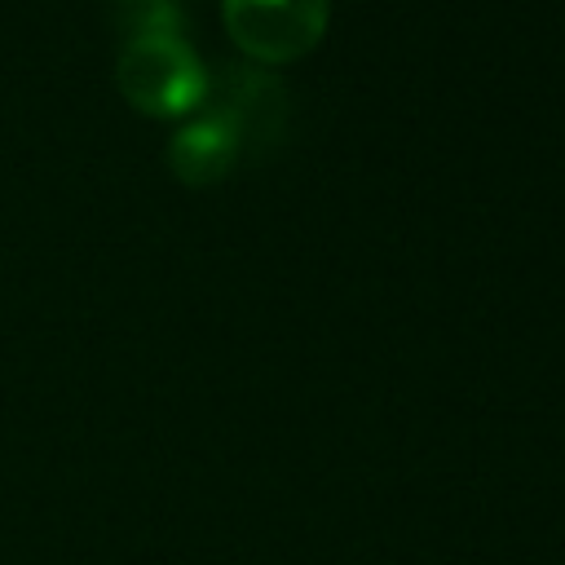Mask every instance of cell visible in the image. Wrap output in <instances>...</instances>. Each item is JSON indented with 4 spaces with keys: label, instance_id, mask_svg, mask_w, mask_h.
Segmentation results:
<instances>
[{
    "label": "cell",
    "instance_id": "obj_1",
    "mask_svg": "<svg viewBox=\"0 0 565 565\" xmlns=\"http://www.w3.org/2000/svg\"><path fill=\"white\" fill-rule=\"evenodd\" d=\"M115 75L124 97L146 115H185L207 97V71L181 35L124 40Z\"/></svg>",
    "mask_w": 565,
    "mask_h": 565
},
{
    "label": "cell",
    "instance_id": "obj_2",
    "mask_svg": "<svg viewBox=\"0 0 565 565\" xmlns=\"http://www.w3.org/2000/svg\"><path fill=\"white\" fill-rule=\"evenodd\" d=\"M225 26L252 57L287 62L318 44L327 0H225Z\"/></svg>",
    "mask_w": 565,
    "mask_h": 565
},
{
    "label": "cell",
    "instance_id": "obj_3",
    "mask_svg": "<svg viewBox=\"0 0 565 565\" xmlns=\"http://www.w3.org/2000/svg\"><path fill=\"white\" fill-rule=\"evenodd\" d=\"M234 154H238V132H234V124L221 119L216 110H212V115H199L194 124H185V128L172 137V146H168L172 172H177L181 181H190V185H203V181L225 177L230 163H234Z\"/></svg>",
    "mask_w": 565,
    "mask_h": 565
},
{
    "label": "cell",
    "instance_id": "obj_4",
    "mask_svg": "<svg viewBox=\"0 0 565 565\" xmlns=\"http://www.w3.org/2000/svg\"><path fill=\"white\" fill-rule=\"evenodd\" d=\"M115 22H119L124 40L181 35V4L177 0H119Z\"/></svg>",
    "mask_w": 565,
    "mask_h": 565
}]
</instances>
